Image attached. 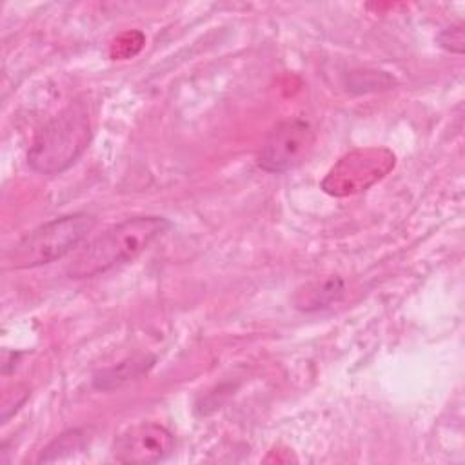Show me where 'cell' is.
<instances>
[{"instance_id":"1","label":"cell","mask_w":465,"mask_h":465,"mask_svg":"<svg viewBox=\"0 0 465 465\" xmlns=\"http://www.w3.org/2000/svg\"><path fill=\"white\" fill-rule=\"evenodd\" d=\"M171 222L163 216H133L127 218L94 240H91L65 267L69 278H93L113 267L140 256L156 238H160Z\"/></svg>"},{"instance_id":"2","label":"cell","mask_w":465,"mask_h":465,"mask_svg":"<svg viewBox=\"0 0 465 465\" xmlns=\"http://www.w3.org/2000/svg\"><path fill=\"white\" fill-rule=\"evenodd\" d=\"M91 138L89 104L76 98L38 131L27 151V165L38 174H62L76 163Z\"/></svg>"},{"instance_id":"3","label":"cell","mask_w":465,"mask_h":465,"mask_svg":"<svg viewBox=\"0 0 465 465\" xmlns=\"http://www.w3.org/2000/svg\"><path fill=\"white\" fill-rule=\"evenodd\" d=\"M96 220L87 213L53 218L27 232L4 256V269L20 271L47 265L73 252L94 229Z\"/></svg>"},{"instance_id":"4","label":"cell","mask_w":465,"mask_h":465,"mask_svg":"<svg viewBox=\"0 0 465 465\" xmlns=\"http://www.w3.org/2000/svg\"><path fill=\"white\" fill-rule=\"evenodd\" d=\"M314 143V131L302 118H289L274 125L262 143L258 165L267 173H287L298 167Z\"/></svg>"},{"instance_id":"5","label":"cell","mask_w":465,"mask_h":465,"mask_svg":"<svg viewBox=\"0 0 465 465\" xmlns=\"http://www.w3.org/2000/svg\"><path fill=\"white\" fill-rule=\"evenodd\" d=\"M394 165V156L387 149H360L338 162L331 169L322 187L332 196H345L365 191Z\"/></svg>"},{"instance_id":"6","label":"cell","mask_w":465,"mask_h":465,"mask_svg":"<svg viewBox=\"0 0 465 465\" xmlns=\"http://www.w3.org/2000/svg\"><path fill=\"white\" fill-rule=\"evenodd\" d=\"M174 450L173 432L153 421L136 423L120 432L113 443V456L120 463L149 465L165 460Z\"/></svg>"},{"instance_id":"7","label":"cell","mask_w":465,"mask_h":465,"mask_svg":"<svg viewBox=\"0 0 465 465\" xmlns=\"http://www.w3.org/2000/svg\"><path fill=\"white\" fill-rule=\"evenodd\" d=\"M153 361V360H151ZM147 358H131L125 360L122 363H118L116 367L111 369H104L100 372L94 374L93 378V385L96 389L102 391H109V389H118L127 381L136 380L138 376H142L143 372H147V369L153 365Z\"/></svg>"},{"instance_id":"8","label":"cell","mask_w":465,"mask_h":465,"mask_svg":"<svg viewBox=\"0 0 465 465\" xmlns=\"http://www.w3.org/2000/svg\"><path fill=\"white\" fill-rule=\"evenodd\" d=\"M343 289L345 287L340 278H329L325 282H316L298 292L296 303L302 311H316V309L327 307L329 303L336 302L343 294Z\"/></svg>"},{"instance_id":"9","label":"cell","mask_w":465,"mask_h":465,"mask_svg":"<svg viewBox=\"0 0 465 465\" xmlns=\"http://www.w3.org/2000/svg\"><path fill=\"white\" fill-rule=\"evenodd\" d=\"M87 445V436L84 429H71L62 432L56 440H53L40 454L38 461L40 463H49V461H58L64 460L76 450H84Z\"/></svg>"},{"instance_id":"10","label":"cell","mask_w":465,"mask_h":465,"mask_svg":"<svg viewBox=\"0 0 465 465\" xmlns=\"http://www.w3.org/2000/svg\"><path fill=\"white\" fill-rule=\"evenodd\" d=\"M438 44L449 53L461 54L465 47V35H463V24L449 25L438 35Z\"/></svg>"}]
</instances>
